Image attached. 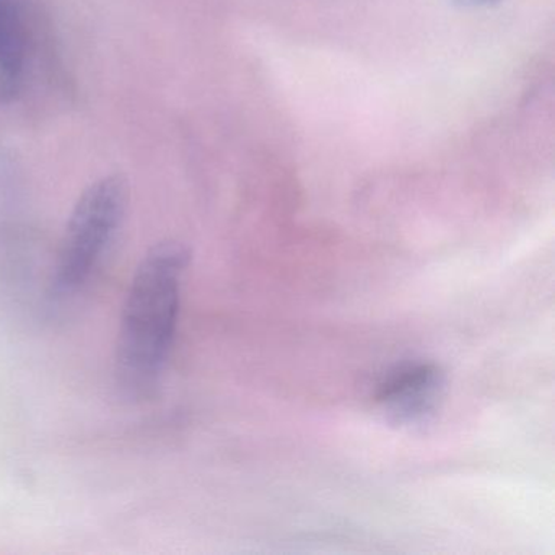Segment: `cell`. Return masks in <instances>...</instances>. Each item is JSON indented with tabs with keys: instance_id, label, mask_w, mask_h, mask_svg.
I'll list each match as a JSON object with an SVG mask.
<instances>
[{
	"instance_id": "cell-4",
	"label": "cell",
	"mask_w": 555,
	"mask_h": 555,
	"mask_svg": "<svg viewBox=\"0 0 555 555\" xmlns=\"http://www.w3.org/2000/svg\"><path fill=\"white\" fill-rule=\"evenodd\" d=\"M25 66L24 34L11 0H0V96L11 100L21 89Z\"/></svg>"
},
{
	"instance_id": "cell-1",
	"label": "cell",
	"mask_w": 555,
	"mask_h": 555,
	"mask_svg": "<svg viewBox=\"0 0 555 555\" xmlns=\"http://www.w3.org/2000/svg\"><path fill=\"white\" fill-rule=\"evenodd\" d=\"M188 259L180 243H160L135 269L116 344V376L129 395H147L164 372L177 333Z\"/></svg>"
},
{
	"instance_id": "cell-3",
	"label": "cell",
	"mask_w": 555,
	"mask_h": 555,
	"mask_svg": "<svg viewBox=\"0 0 555 555\" xmlns=\"http://www.w3.org/2000/svg\"><path fill=\"white\" fill-rule=\"evenodd\" d=\"M444 373L434 362H408L388 373L375 392L383 414L399 425H422L437 412Z\"/></svg>"
},
{
	"instance_id": "cell-5",
	"label": "cell",
	"mask_w": 555,
	"mask_h": 555,
	"mask_svg": "<svg viewBox=\"0 0 555 555\" xmlns=\"http://www.w3.org/2000/svg\"><path fill=\"white\" fill-rule=\"evenodd\" d=\"M450 2L454 8L476 11V9H489L502 4L503 0H450Z\"/></svg>"
},
{
	"instance_id": "cell-2",
	"label": "cell",
	"mask_w": 555,
	"mask_h": 555,
	"mask_svg": "<svg viewBox=\"0 0 555 555\" xmlns=\"http://www.w3.org/2000/svg\"><path fill=\"white\" fill-rule=\"evenodd\" d=\"M128 204V188L119 177L102 178L77 201L56 264L57 291L74 292L86 284L119 229Z\"/></svg>"
}]
</instances>
